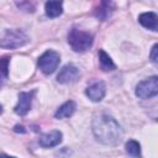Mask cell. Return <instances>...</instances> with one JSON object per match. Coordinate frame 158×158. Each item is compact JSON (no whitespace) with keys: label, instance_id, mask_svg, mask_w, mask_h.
Masks as SVG:
<instances>
[{"label":"cell","instance_id":"cell-1","mask_svg":"<svg viewBox=\"0 0 158 158\" xmlns=\"http://www.w3.org/2000/svg\"><path fill=\"white\" fill-rule=\"evenodd\" d=\"M93 133L95 138L107 146H116L121 142L123 132L118 122L109 115H99L93 120Z\"/></svg>","mask_w":158,"mask_h":158},{"label":"cell","instance_id":"cell-2","mask_svg":"<svg viewBox=\"0 0 158 158\" xmlns=\"http://www.w3.org/2000/svg\"><path fill=\"white\" fill-rule=\"evenodd\" d=\"M68 43L75 52H85L93 44V36L89 32L72 28L68 33Z\"/></svg>","mask_w":158,"mask_h":158},{"label":"cell","instance_id":"cell-3","mask_svg":"<svg viewBox=\"0 0 158 158\" xmlns=\"http://www.w3.org/2000/svg\"><path fill=\"white\" fill-rule=\"evenodd\" d=\"M28 42L27 35L21 30H7L0 38V47L6 49L19 48Z\"/></svg>","mask_w":158,"mask_h":158},{"label":"cell","instance_id":"cell-4","mask_svg":"<svg viewBox=\"0 0 158 158\" xmlns=\"http://www.w3.org/2000/svg\"><path fill=\"white\" fill-rule=\"evenodd\" d=\"M59 62H60L59 54L56 51L48 49V51H46L38 58L37 65H38V69L42 73H44V74H52L57 69V67L59 65Z\"/></svg>","mask_w":158,"mask_h":158},{"label":"cell","instance_id":"cell-5","mask_svg":"<svg viewBox=\"0 0 158 158\" xmlns=\"http://www.w3.org/2000/svg\"><path fill=\"white\" fill-rule=\"evenodd\" d=\"M158 94V78L156 75L144 79L136 86V95L139 99H149Z\"/></svg>","mask_w":158,"mask_h":158},{"label":"cell","instance_id":"cell-6","mask_svg":"<svg viewBox=\"0 0 158 158\" xmlns=\"http://www.w3.org/2000/svg\"><path fill=\"white\" fill-rule=\"evenodd\" d=\"M79 75H80L79 69H78L75 65H73V64H67V65H64V67L59 70V73H58V75H57V81L60 83V84L73 83V81H75V80L79 78Z\"/></svg>","mask_w":158,"mask_h":158},{"label":"cell","instance_id":"cell-7","mask_svg":"<svg viewBox=\"0 0 158 158\" xmlns=\"http://www.w3.org/2000/svg\"><path fill=\"white\" fill-rule=\"evenodd\" d=\"M33 95H35V91H22L19 94V101L15 106V112L17 115L23 116L30 111Z\"/></svg>","mask_w":158,"mask_h":158},{"label":"cell","instance_id":"cell-8","mask_svg":"<svg viewBox=\"0 0 158 158\" xmlns=\"http://www.w3.org/2000/svg\"><path fill=\"white\" fill-rule=\"evenodd\" d=\"M105 93H106V86H105V83L99 80V81H95L91 85H89L85 90V94L86 96L91 100V101H101L102 98L105 96Z\"/></svg>","mask_w":158,"mask_h":158},{"label":"cell","instance_id":"cell-9","mask_svg":"<svg viewBox=\"0 0 158 158\" xmlns=\"http://www.w3.org/2000/svg\"><path fill=\"white\" fill-rule=\"evenodd\" d=\"M62 142V133L57 130H53L51 132H47L40 137V144L44 148H51Z\"/></svg>","mask_w":158,"mask_h":158},{"label":"cell","instance_id":"cell-10","mask_svg":"<svg viewBox=\"0 0 158 158\" xmlns=\"http://www.w3.org/2000/svg\"><path fill=\"white\" fill-rule=\"evenodd\" d=\"M157 20H158L157 15L154 12H151V11L149 12H143L138 17L139 23L143 27H146L148 30H152V31H157V28H158V21Z\"/></svg>","mask_w":158,"mask_h":158},{"label":"cell","instance_id":"cell-11","mask_svg":"<svg viewBox=\"0 0 158 158\" xmlns=\"http://www.w3.org/2000/svg\"><path fill=\"white\" fill-rule=\"evenodd\" d=\"M75 109H77L75 102H74L73 100H69V101L64 102V104L56 111L54 116H56V118H67V117H70V116L74 114Z\"/></svg>","mask_w":158,"mask_h":158},{"label":"cell","instance_id":"cell-12","mask_svg":"<svg viewBox=\"0 0 158 158\" xmlns=\"http://www.w3.org/2000/svg\"><path fill=\"white\" fill-rule=\"evenodd\" d=\"M46 15L49 17H57L63 12V4L62 1H47L44 5Z\"/></svg>","mask_w":158,"mask_h":158},{"label":"cell","instance_id":"cell-13","mask_svg":"<svg viewBox=\"0 0 158 158\" xmlns=\"http://www.w3.org/2000/svg\"><path fill=\"white\" fill-rule=\"evenodd\" d=\"M99 62H100L101 69L105 70V72H110V70H114L116 68V65L112 62V59L110 58V56L102 49L99 51Z\"/></svg>","mask_w":158,"mask_h":158},{"label":"cell","instance_id":"cell-14","mask_svg":"<svg viewBox=\"0 0 158 158\" xmlns=\"http://www.w3.org/2000/svg\"><path fill=\"white\" fill-rule=\"evenodd\" d=\"M126 152L132 156L133 158H142V154H141V146L138 142L131 139L126 143Z\"/></svg>","mask_w":158,"mask_h":158},{"label":"cell","instance_id":"cell-15","mask_svg":"<svg viewBox=\"0 0 158 158\" xmlns=\"http://www.w3.org/2000/svg\"><path fill=\"white\" fill-rule=\"evenodd\" d=\"M7 67H9V58L7 57L0 58V88L2 86L7 77Z\"/></svg>","mask_w":158,"mask_h":158},{"label":"cell","instance_id":"cell-16","mask_svg":"<svg viewBox=\"0 0 158 158\" xmlns=\"http://www.w3.org/2000/svg\"><path fill=\"white\" fill-rule=\"evenodd\" d=\"M110 5L111 4H109V2H101L100 4V7L98 9V11L95 12V15L98 16V17H100V19H106L107 16H109V12H110Z\"/></svg>","mask_w":158,"mask_h":158},{"label":"cell","instance_id":"cell-17","mask_svg":"<svg viewBox=\"0 0 158 158\" xmlns=\"http://www.w3.org/2000/svg\"><path fill=\"white\" fill-rule=\"evenodd\" d=\"M158 48V46L157 44H154L153 46V48H152V52H151V58H152V62L153 63H157L158 62V56H157V49Z\"/></svg>","mask_w":158,"mask_h":158},{"label":"cell","instance_id":"cell-18","mask_svg":"<svg viewBox=\"0 0 158 158\" xmlns=\"http://www.w3.org/2000/svg\"><path fill=\"white\" fill-rule=\"evenodd\" d=\"M0 158H15V157H10L7 154H0Z\"/></svg>","mask_w":158,"mask_h":158},{"label":"cell","instance_id":"cell-19","mask_svg":"<svg viewBox=\"0 0 158 158\" xmlns=\"http://www.w3.org/2000/svg\"><path fill=\"white\" fill-rule=\"evenodd\" d=\"M1 112H2V106L0 105V114H1Z\"/></svg>","mask_w":158,"mask_h":158}]
</instances>
